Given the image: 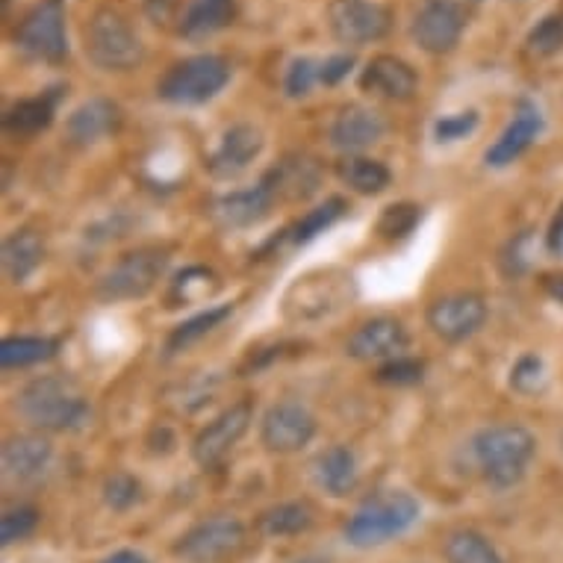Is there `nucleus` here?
<instances>
[{"instance_id":"1","label":"nucleus","mask_w":563,"mask_h":563,"mask_svg":"<svg viewBox=\"0 0 563 563\" xmlns=\"http://www.w3.org/2000/svg\"><path fill=\"white\" fill-rule=\"evenodd\" d=\"M472 461L493 489L517 487L537 454V437L522 426H489L472 437Z\"/></svg>"},{"instance_id":"2","label":"nucleus","mask_w":563,"mask_h":563,"mask_svg":"<svg viewBox=\"0 0 563 563\" xmlns=\"http://www.w3.org/2000/svg\"><path fill=\"white\" fill-rule=\"evenodd\" d=\"M15 410L36 431H56V434L77 431L92 419V407L84 393L71 380L56 378V375L30 380L19 393Z\"/></svg>"},{"instance_id":"3","label":"nucleus","mask_w":563,"mask_h":563,"mask_svg":"<svg viewBox=\"0 0 563 563\" xmlns=\"http://www.w3.org/2000/svg\"><path fill=\"white\" fill-rule=\"evenodd\" d=\"M422 517V505L407 489H384L354 510L342 528L345 543L354 549H375L407 534Z\"/></svg>"},{"instance_id":"4","label":"nucleus","mask_w":563,"mask_h":563,"mask_svg":"<svg viewBox=\"0 0 563 563\" xmlns=\"http://www.w3.org/2000/svg\"><path fill=\"white\" fill-rule=\"evenodd\" d=\"M354 298V277L340 268H324L296 277L284 296V316L289 322H319Z\"/></svg>"},{"instance_id":"5","label":"nucleus","mask_w":563,"mask_h":563,"mask_svg":"<svg viewBox=\"0 0 563 563\" xmlns=\"http://www.w3.org/2000/svg\"><path fill=\"white\" fill-rule=\"evenodd\" d=\"M86 56L101 71H133L145 59V45L121 12L103 7L86 24Z\"/></svg>"},{"instance_id":"6","label":"nucleus","mask_w":563,"mask_h":563,"mask_svg":"<svg viewBox=\"0 0 563 563\" xmlns=\"http://www.w3.org/2000/svg\"><path fill=\"white\" fill-rule=\"evenodd\" d=\"M228 84H231L228 59L216 54H198L184 59V63L172 65L168 75L159 80L157 95L168 103L195 107V103L213 101Z\"/></svg>"},{"instance_id":"7","label":"nucleus","mask_w":563,"mask_h":563,"mask_svg":"<svg viewBox=\"0 0 563 563\" xmlns=\"http://www.w3.org/2000/svg\"><path fill=\"white\" fill-rule=\"evenodd\" d=\"M168 266V254L163 249H136L124 254L107 275L98 280V298L107 305L136 301L157 287Z\"/></svg>"},{"instance_id":"8","label":"nucleus","mask_w":563,"mask_h":563,"mask_svg":"<svg viewBox=\"0 0 563 563\" xmlns=\"http://www.w3.org/2000/svg\"><path fill=\"white\" fill-rule=\"evenodd\" d=\"M245 545V526L236 517L201 519L175 543V554L186 563H224Z\"/></svg>"},{"instance_id":"9","label":"nucleus","mask_w":563,"mask_h":563,"mask_svg":"<svg viewBox=\"0 0 563 563\" xmlns=\"http://www.w3.org/2000/svg\"><path fill=\"white\" fill-rule=\"evenodd\" d=\"M15 45H19L21 54L38 59V63H63L68 56L63 0L36 3L15 30Z\"/></svg>"},{"instance_id":"10","label":"nucleus","mask_w":563,"mask_h":563,"mask_svg":"<svg viewBox=\"0 0 563 563\" xmlns=\"http://www.w3.org/2000/svg\"><path fill=\"white\" fill-rule=\"evenodd\" d=\"M331 33L342 45L380 42L393 27V12L378 0H333L328 10Z\"/></svg>"},{"instance_id":"11","label":"nucleus","mask_w":563,"mask_h":563,"mask_svg":"<svg viewBox=\"0 0 563 563\" xmlns=\"http://www.w3.org/2000/svg\"><path fill=\"white\" fill-rule=\"evenodd\" d=\"M251 419H254V410H251L249 401H236L228 410L216 416L210 426H203L192 440V457L198 466L203 470H216L219 463H224V457L240 445V440L249 434Z\"/></svg>"},{"instance_id":"12","label":"nucleus","mask_w":563,"mask_h":563,"mask_svg":"<svg viewBox=\"0 0 563 563\" xmlns=\"http://www.w3.org/2000/svg\"><path fill=\"white\" fill-rule=\"evenodd\" d=\"M316 416L301 401H277L260 422V440L268 452L296 454L313 443Z\"/></svg>"},{"instance_id":"13","label":"nucleus","mask_w":563,"mask_h":563,"mask_svg":"<svg viewBox=\"0 0 563 563\" xmlns=\"http://www.w3.org/2000/svg\"><path fill=\"white\" fill-rule=\"evenodd\" d=\"M463 30H466V15L457 0H428L416 12L410 36L426 54H449L461 42Z\"/></svg>"},{"instance_id":"14","label":"nucleus","mask_w":563,"mask_h":563,"mask_svg":"<svg viewBox=\"0 0 563 563\" xmlns=\"http://www.w3.org/2000/svg\"><path fill=\"white\" fill-rule=\"evenodd\" d=\"M487 322V301L475 292H454V296L437 298L428 307V328L445 342L470 340Z\"/></svg>"},{"instance_id":"15","label":"nucleus","mask_w":563,"mask_h":563,"mask_svg":"<svg viewBox=\"0 0 563 563\" xmlns=\"http://www.w3.org/2000/svg\"><path fill=\"white\" fill-rule=\"evenodd\" d=\"M407 345H410V336H407L405 324L398 319L380 316V319H369V322L351 333L349 342H345V351L354 361L387 363L396 361V357H405Z\"/></svg>"},{"instance_id":"16","label":"nucleus","mask_w":563,"mask_h":563,"mask_svg":"<svg viewBox=\"0 0 563 563\" xmlns=\"http://www.w3.org/2000/svg\"><path fill=\"white\" fill-rule=\"evenodd\" d=\"M543 133V112L537 107L534 101H522L517 103V112H514V121H510L508 128L501 130V136L493 142L484 154L487 159V166L493 168H508L514 166L522 154H526L531 145H534V139Z\"/></svg>"},{"instance_id":"17","label":"nucleus","mask_w":563,"mask_h":563,"mask_svg":"<svg viewBox=\"0 0 563 563\" xmlns=\"http://www.w3.org/2000/svg\"><path fill=\"white\" fill-rule=\"evenodd\" d=\"M387 133V124L378 112L363 107V103H349L336 112V119L331 124V145L342 154H361V151L372 148L375 142H380Z\"/></svg>"},{"instance_id":"18","label":"nucleus","mask_w":563,"mask_h":563,"mask_svg":"<svg viewBox=\"0 0 563 563\" xmlns=\"http://www.w3.org/2000/svg\"><path fill=\"white\" fill-rule=\"evenodd\" d=\"M361 89L387 101H410L419 89V77L405 59L393 54L372 56L369 65L363 68Z\"/></svg>"},{"instance_id":"19","label":"nucleus","mask_w":563,"mask_h":563,"mask_svg":"<svg viewBox=\"0 0 563 563\" xmlns=\"http://www.w3.org/2000/svg\"><path fill=\"white\" fill-rule=\"evenodd\" d=\"M121 124V110L107 98H89L65 121V136L77 148H92L110 139Z\"/></svg>"},{"instance_id":"20","label":"nucleus","mask_w":563,"mask_h":563,"mask_svg":"<svg viewBox=\"0 0 563 563\" xmlns=\"http://www.w3.org/2000/svg\"><path fill=\"white\" fill-rule=\"evenodd\" d=\"M266 145V139L254 124H233L222 139H219V148L210 157V172L216 177H233L245 172V168L260 157V151Z\"/></svg>"},{"instance_id":"21","label":"nucleus","mask_w":563,"mask_h":563,"mask_svg":"<svg viewBox=\"0 0 563 563\" xmlns=\"http://www.w3.org/2000/svg\"><path fill=\"white\" fill-rule=\"evenodd\" d=\"M54 445L42 434H15L0 449L3 475L12 481H36L51 466Z\"/></svg>"},{"instance_id":"22","label":"nucleus","mask_w":563,"mask_h":563,"mask_svg":"<svg viewBox=\"0 0 563 563\" xmlns=\"http://www.w3.org/2000/svg\"><path fill=\"white\" fill-rule=\"evenodd\" d=\"M275 192L266 180H260L254 189H240V192H228L216 198L213 216L222 228H251V224L263 222L275 203Z\"/></svg>"},{"instance_id":"23","label":"nucleus","mask_w":563,"mask_h":563,"mask_svg":"<svg viewBox=\"0 0 563 563\" xmlns=\"http://www.w3.org/2000/svg\"><path fill=\"white\" fill-rule=\"evenodd\" d=\"M361 470H357V454L349 445H328L324 452L316 454L313 461V481L316 487L328 493L331 499H342L357 487Z\"/></svg>"},{"instance_id":"24","label":"nucleus","mask_w":563,"mask_h":563,"mask_svg":"<svg viewBox=\"0 0 563 563\" xmlns=\"http://www.w3.org/2000/svg\"><path fill=\"white\" fill-rule=\"evenodd\" d=\"M275 198H284V201H301V198H310V195L319 189V166H316L310 157H284L272 172L263 175Z\"/></svg>"},{"instance_id":"25","label":"nucleus","mask_w":563,"mask_h":563,"mask_svg":"<svg viewBox=\"0 0 563 563\" xmlns=\"http://www.w3.org/2000/svg\"><path fill=\"white\" fill-rule=\"evenodd\" d=\"M236 19V0H189L180 19V36L207 38L224 30Z\"/></svg>"},{"instance_id":"26","label":"nucleus","mask_w":563,"mask_h":563,"mask_svg":"<svg viewBox=\"0 0 563 563\" xmlns=\"http://www.w3.org/2000/svg\"><path fill=\"white\" fill-rule=\"evenodd\" d=\"M3 272L12 284H24L45 260V242L36 231H15L3 240Z\"/></svg>"},{"instance_id":"27","label":"nucleus","mask_w":563,"mask_h":563,"mask_svg":"<svg viewBox=\"0 0 563 563\" xmlns=\"http://www.w3.org/2000/svg\"><path fill=\"white\" fill-rule=\"evenodd\" d=\"M56 101H59V89L38 95V98H27L19 101L7 115H3V128L12 136H36L42 130L51 128L56 112Z\"/></svg>"},{"instance_id":"28","label":"nucleus","mask_w":563,"mask_h":563,"mask_svg":"<svg viewBox=\"0 0 563 563\" xmlns=\"http://www.w3.org/2000/svg\"><path fill=\"white\" fill-rule=\"evenodd\" d=\"M260 534L268 540H284V537H298L313 528V508L307 501H280L275 508L260 514Z\"/></svg>"},{"instance_id":"29","label":"nucleus","mask_w":563,"mask_h":563,"mask_svg":"<svg viewBox=\"0 0 563 563\" xmlns=\"http://www.w3.org/2000/svg\"><path fill=\"white\" fill-rule=\"evenodd\" d=\"M336 175L349 189H354L357 195H380L393 184V175H389V168L384 163L372 157H361V154H354V157H345L336 166Z\"/></svg>"},{"instance_id":"30","label":"nucleus","mask_w":563,"mask_h":563,"mask_svg":"<svg viewBox=\"0 0 563 563\" xmlns=\"http://www.w3.org/2000/svg\"><path fill=\"white\" fill-rule=\"evenodd\" d=\"M59 351V342L51 336H7L0 342V366L3 369H27L45 363Z\"/></svg>"},{"instance_id":"31","label":"nucleus","mask_w":563,"mask_h":563,"mask_svg":"<svg viewBox=\"0 0 563 563\" xmlns=\"http://www.w3.org/2000/svg\"><path fill=\"white\" fill-rule=\"evenodd\" d=\"M231 313H233V305H216V307H207L203 313L192 316V319H186V322L177 324L175 331L168 333L166 357H175V354L186 351L198 340H203L207 333H213Z\"/></svg>"},{"instance_id":"32","label":"nucleus","mask_w":563,"mask_h":563,"mask_svg":"<svg viewBox=\"0 0 563 563\" xmlns=\"http://www.w3.org/2000/svg\"><path fill=\"white\" fill-rule=\"evenodd\" d=\"M443 554L445 563H505L499 549L472 528H461V531H452L445 537Z\"/></svg>"},{"instance_id":"33","label":"nucleus","mask_w":563,"mask_h":563,"mask_svg":"<svg viewBox=\"0 0 563 563\" xmlns=\"http://www.w3.org/2000/svg\"><path fill=\"white\" fill-rule=\"evenodd\" d=\"M345 210H349V203L342 201V198H328V201L319 203L310 213L298 219L296 228L289 231L292 233V242H296V245L313 242L319 233H324L328 228H333V224L340 222L342 216H345Z\"/></svg>"},{"instance_id":"34","label":"nucleus","mask_w":563,"mask_h":563,"mask_svg":"<svg viewBox=\"0 0 563 563\" xmlns=\"http://www.w3.org/2000/svg\"><path fill=\"white\" fill-rule=\"evenodd\" d=\"M216 289H219V280H216L213 272L203 266H192L175 277V284H172V301H177V305H195L201 298L213 296Z\"/></svg>"},{"instance_id":"35","label":"nucleus","mask_w":563,"mask_h":563,"mask_svg":"<svg viewBox=\"0 0 563 563\" xmlns=\"http://www.w3.org/2000/svg\"><path fill=\"white\" fill-rule=\"evenodd\" d=\"M419 222H422V207L419 203H389L378 219V233L387 236V240H405V236L416 231Z\"/></svg>"},{"instance_id":"36","label":"nucleus","mask_w":563,"mask_h":563,"mask_svg":"<svg viewBox=\"0 0 563 563\" xmlns=\"http://www.w3.org/2000/svg\"><path fill=\"white\" fill-rule=\"evenodd\" d=\"M103 505L115 514L136 508L142 501V484H139L130 472H112L110 478L103 481Z\"/></svg>"},{"instance_id":"37","label":"nucleus","mask_w":563,"mask_h":563,"mask_svg":"<svg viewBox=\"0 0 563 563\" xmlns=\"http://www.w3.org/2000/svg\"><path fill=\"white\" fill-rule=\"evenodd\" d=\"M510 387L519 396H537L545 387V363L540 354H522L517 366L510 369Z\"/></svg>"},{"instance_id":"38","label":"nucleus","mask_w":563,"mask_h":563,"mask_svg":"<svg viewBox=\"0 0 563 563\" xmlns=\"http://www.w3.org/2000/svg\"><path fill=\"white\" fill-rule=\"evenodd\" d=\"M528 51L537 56H554L563 51V15H545L537 21V27L528 33Z\"/></svg>"},{"instance_id":"39","label":"nucleus","mask_w":563,"mask_h":563,"mask_svg":"<svg viewBox=\"0 0 563 563\" xmlns=\"http://www.w3.org/2000/svg\"><path fill=\"white\" fill-rule=\"evenodd\" d=\"M319 65L322 63H316L310 56L292 59L287 68V77H284V92L289 98H305V95H310V89L319 84Z\"/></svg>"},{"instance_id":"40","label":"nucleus","mask_w":563,"mask_h":563,"mask_svg":"<svg viewBox=\"0 0 563 563\" xmlns=\"http://www.w3.org/2000/svg\"><path fill=\"white\" fill-rule=\"evenodd\" d=\"M38 526V514L33 508H12L0 517V543L12 545L27 540Z\"/></svg>"},{"instance_id":"41","label":"nucleus","mask_w":563,"mask_h":563,"mask_svg":"<svg viewBox=\"0 0 563 563\" xmlns=\"http://www.w3.org/2000/svg\"><path fill=\"white\" fill-rule=\"evenodd\" d=\"M426 375V363L416 357H396L387 361L378 369L380 384H393V387H407V384H419Z\"/></svg>"},{"instance_id":"42","label":"nucleus","mask_w":563,"mask_h":563,"mask_svg":"<svg viewBox=\"0 0 563 563\" xmlns=\"http://www.w3.org/2000/svg\"><path fill=\"white\" fill-rule=\"evenodd\" d=\"M478 128V112L463 110L454 112V115H443V119L434 124V139L437 142H461Z\"/></svg>"},{"instance_id":"43","label":"nucleus","mask_w":563,"mask_h":563,"mask_svg":"<svg viewBox=\"0 0 563 563\" xmlns=\"http://www.w3.org/2000/svg\"><path fill=\"white\" fill-rule=\"evenodd\" d=\"M528 266H531V231H522L508 242V249L501 251V268H505V275L519 277L526 275Z\"/></svg>"},{"instance_id":"44","label":"nucleus","mask_w":563,"mask_h":563,"mask_svg":"<svg viewBox=\"0 0 563 563\" xmlns=\"http://www.w3.org/2000/svg\"><path fill=\"white\" fill-rule=\"evenodd\" d=\"M351 68H354V56L351 54L328 56V59L319 65V84H324V86L342 84V80L351 75Z\"/></svg>"},{"instance_id":"45","label":"nucleus","mask_w":563,"mask_h":563,"mask_svg":"<svg viewBox=\"0 0 563 563\" xmlns=\"http://www.w3.org/2000/svg\"><path fill=\"white\" fill-rule=\"evenodd\" d=\"M545 245L552 254H563V207L554 213L552 224H549V233H545Z\"/></svg>"},{"instance_id":"46","label":"nucleus","mask_w":563,"mask_h":563,"mask_svg":"<svg viewBox=\"0 0 563 563\" xmlns=\"http://www.w3.org/2000/svg\"><path fill=\"white\" fill-rule=\"evenodd\" d=\"M101 563H151L145 554L133 552V549H121V552H112L110 558H103Z\"/></svg>"},{"instance_id":"47","label":"nucleus","mask_w":563,"mask_h":563,"mask_svg":"<svg viewBox=\"0 0 563 563\" xmlns=\"http://www.w3.org/2000/svg\"><path fill=\"white\" fill-rule=\"evenodd\" d=\"M545 289H549V296L554 301H561L563 305V277H545Z\"/></svg>"},{"instance_id":"48","label":"nucleus","mask_w":563,"mask_h":563,"mask_svg":"<svg viewBox=\"0 0 563 563\" xmlns=\"http://www.w3.org/2000/svg\"><path fill=\"white\" fill-rule=\"evenodd\" d=\"M289 563H331L328 558H322V554H305V558H296V561Z\"/></svg>"},{"instance_id":"49","label":"nucleus","mask_w":563,"mask_h":563,"mask_svg":"<svg viewBox=\"0 0 563 563\" xmlns=\"http://www.w3.org/2000/svg\"><path fill=\"white\" fill-rule=\"evenodd\" d=\"M561 449H563V431H561Z\"/></svg>"}]
</instances>
